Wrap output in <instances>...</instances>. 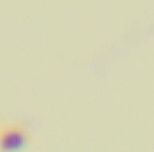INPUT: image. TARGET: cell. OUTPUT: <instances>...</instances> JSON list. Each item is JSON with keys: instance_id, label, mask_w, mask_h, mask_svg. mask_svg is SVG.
Masks as SVG:
<instances>
[{"instance_id": "cell-1", "label": "cell", "mask_w": 154, "mask_h": 152, "mask_svg": "<svg viewBox=\"0 0 154 152\" xmlns=\"http://www.w3.org/2000/svg\"><path fill=\"white\" fill-rule=\"evenodd\" d=\"M31 142V131L23 121H3L0 124V152H21Z\"/></svg>"}]
</instances>
